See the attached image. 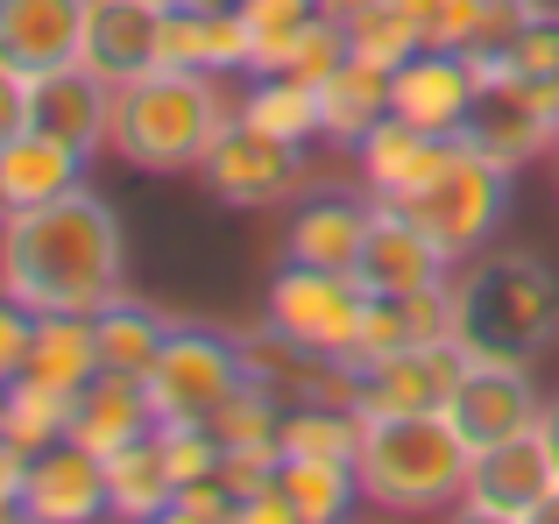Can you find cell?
I'll use <instances>...</instances> for the list:
<instances>
[{
    "instance_id": "obj_1",
    "label": "cell",
    "mask_w": 559,
    "mask_h": 524,
    "mask_svg": "<svg viewBox=\"0 0 559 524\" xmlns=\"http://www.w3.org/2000/svg\"><path fill=\"white\" fill-rule=\"evenodd\" d=\"M128 284V235L121 213L71 184L50 206H28L0 221V290L28 312H99Z\"/></svg>"
},
{
    "instance_id": "obj_2",
    "label": "cell",
    "mask_w": 559,
    "mask_h": 524,
    "mask_svg": "<svg viewBox=\"0 0 559 524\" xmlns=\"http://www.w3.org/2000/svg\"><path fill=\"white\" fill-rule=\"evenodd\" d=\"M453 341L467 361H524L559 341V276L538 255H467L453 276Z\"/></svg>"
},
{
    "instance_id": "obj_3",
    "label": "cell",
    "mask_w": 559,
    "mask_h": 524,
    "mask_svg": "<svg viewBox=\"0 0 559 524\" xmlns=\"http://www.w3.org/2000/svg\"><path fill=\"white\" fill-rule=\"evenodd\" d=\"M227 93H219V71H142V79L121 85L114 99V135L107 150L121 156L128 170H150V178H170V170H199L213 135L227 128Z\"/></svg>"
},
{
    "instance_id": "obj_4",
    "label": "cell",
    "mask_w": 559,
    "mask_h": 524,
    "mask_svg": "<svg viewBox=\"0 0 559 524\" xmlns=\"http://www.w3.org/2000/svg\"><path fill=\"white\" fill-rule=\"evenodd\" d=\"M467 461L475 446L453 432L447 412H418V418H361V497L390 517H425L461 503L467 489Z\"/></svg>"
},
{
    "instance_id": "obj_5",
    "label": "cell",
    "mask_w": 559,
    "mask_h": 524,
    "mask_svg": "<svg viewBox=\"0 0 559 524\" xmlns=\"http://www.w3.org/2000/svg\"><path fill=\"white\" fill-rule=\"evenodd\" d=\"M390 206H404L411 221H418L453 262H467V255L489 249V235L503 227V213H510V170H503V164H489L481 150H467V142L453 135L447 170H439L425 192L390 199Z\"/></svg>"
},
{
    "instance_id": "obj_6",
    "label": "cell",
    "mask_w": 559,
    "mask_h": 524,
    "mask_svg": "<svg viewBox=\"0 0 559 524\" xmlns=\"http://www.w3.org/2000/svg\"><path fill=\"white\" fill-rule=\"evenodd\" d=\"M361 312H369V290L341 270H312V262H284L270 284V305H262V319L312 361H355Z\"/></svg>"
},
{
    "instance_id": "obj_7",
    "label": "cell",
    "mask_w": 559,
    "mask_h": 524,
    "mask_svg": "<svg viewBox=\"0 0 559 524\" xmlns=\"http://www.w3.org/2000/svg\"><path fill=\"white\" fill-rule=\"evenodd\" d=\"M241 383H248L241 341H219V333H205V326H170L156 369L142 376L156 426H213L219 404H227Z\"/></svg>"
},
{
    "instance_id": "obj_8",
    "label": "cell",
    "mask_w": 559,
    "mask_h": 524,
    "mask_svg": "<svg viewBox=\"0 0 559 524\" xmlns=\"http://www.w3.org/2000/svg\"><path fill=\"white\" fill-rule=\"evenodd\" d=\"M552 475H559V461H552V446H546L538 426L518 432V440L475 446L467 489H461V517H475V524H538Z\"/></svg>"
},
{
    "instance_id": "obj_9",
    "label": "cell",
    "mask_w": 559,
    "mask_h": 524,
    "mask_svg": "<svg viewBox=\"0 0 559 524\" xmlns=\"http://www.w3.org/2000/svg\"><path fill=\"white\" fill-rule=\"evenodd\" d=\"M199 178L213 184L219 206H241V213L284 206V199L305 184V142H276V135H262V128H248L241 114H234V121L213 135Z\"/></svg>"
},
{
    "instance_id": "obj_10",
    "label": "cell",
    "mask_w": 559,
    "mask_h": 524,
    "mask_svg": "<svg viewBox=\"0 0 559 524\" xmlns=\"http://www.w3.org/2000/svg\"><path fill=\"white\" fill-rule=\"evenodd\" d=\"M467 376V347L461 341H432V347H396L382 361H361V418H418V412H447L453 390Z\"/></svg>"
},
{
    "instance_id": "obj_11",
    "label": "cell",
    "mask_w": 559,
    "mask_h": 524,
    "mask_svg": "<svg viewBox=\"0 0 559 524\" xmlns=\"http://www.w3.org/2000/svg\"><path fill=\"white\" fill-rule=\"evenodd\" d=\"M355 284L369 298H404V290H439L453 284V255L411 221L404 206L376 199V227H369V249L355 262Z\"/></svg>"
},
{
    "instance_id": "obj_12",
    "label": "cell",
    "mask_w": 559,
    "mask_h": 524,
    "mask_svg": "<svg viewBox=\"0 0 559 524\" xmlns=\"http://www.w3.org/2000/svg\"><path fill=\"white\" fill-rule=\"evenodd\" d=\"M447 418H453V432H461L467 446H496V440L532 432L538 418H546V404H538L532 369H524V361H467V376H461V390H453Z\"/></svg>"
},
{
    "instance_id": "obj_13",
    "label": "cell",
    "mask_w": 559,
    "mask_h": 524,
    "mask_svg": "<svg viewBox=\"0 0 559 524\" xmlns=\"http://www.w3.org/2000/svg\"><path fill=\"white\" fill-rule=\"evenodd\" d=\"M22 517L28 524H93V517H107V454H93L85 440H57V446H43V454H28Z\"/></svg>"
},
{
    "instance_id": "obj_14",
    "label": "cell",
    "mask_w": 559,
    "mask_h": 524,
    "mask_svg": "<svg viewBox=\"0 0 559 524\" xmlns=\"http://www.w3.org/2000/svg\"><path fill=\"white\" fill-rule=\"evenodd\" d=\"M114 99H121V85H107L93 64H57L43 71V79H28V128H43V135H64L71 150H107L114 135Z\"/></svg>"
},
{
    "instance_id": "obj_15",
    "label": "cell",
    "mask_w": 559,
    "mask_h": 524,
    "mask_svg": "<svg viewBox=\"0 0 559 524\" xmlns=\"http://www.w3.org/2000/svg\"><path fill=\"white\" fill-rule=\"evenodd\" d=\"M475 99L481 85H475L467 50H411L390 71V114H404L411 128H432V135H461Z\"/></svg>"
},
{
    "instance_id": "obj_16",
    "label": "cell",
    "mask_w": 559,
    "mask_h": 524,
    "mask_svg": "<svg viewBox=\"0 0 559 524\" xmlns=\"http://www.w3.org/2000/svg\"><path fill=\"white\" fill-rule=\"evenodd\" d=\"M93 0H0V71L43 79L85 50Z\"/></svg>"
},
{
    "instance_id": "obj_17",
    "label": "cell",
    "mask_w": 559,
    "mask_h": 524,
    "mask_svg": "<svg viewBox=\"0 0 559 524\" xmlns=\"http://www.w3.org/2000/svg\"><path fill=\"white\" fill-rule=\"evenodd\" d=\"M164 14H170V0H93L79 64H93L107 85H128V79H142V71H156Z\"/></svg>"
},
{
    "instance_id": "obj_18",
    "label": "cell",
    "mask_w": 559,
    "mask_h": 524,
    "mask_svg": "<svg viewBox=\"0 0 559 524\" xmlns=\"http://www.w3.org/2000/svg\"><path fill=\"white\" fill-rule=\"evenodd\" d=\"M355 150H361V178H369L376 199H411L447 170L453 135H432V128H411L404 114H390V121H376Z\"/></svg>"
},
{
    "instance_id": "obj_19",
    "label": "cell",
    "mask_w": 559,
    "mask_h": 524,
    "mask_svg": "<svg viewBox=\"0 0 559 524\" xmlns=\"http://www.w3.org/2000/svg\"><path fill=\"white\" fill-rule=\"evenodd\" d=\"M85 164H93V156L71 150L64 135L22 128V135L0 150V221H8V213H28V206L64 199L71 184H85Z\"/></svg>"
},
{
    "instance_id": "obj_20",
    "label": "cell",
    "mask_w": 559,
    "mask_h": 524,
    "mask_svg": "<svg viewBox=\"0 0 559 524\" xmlns=\"http://www.w3.org/2000/svg\"><path fill=\"white\" fill-rule=\"evenodd\" d=\"M369 227H376V192H369V199L319 192L312 206H298V221H290L284 262H312V270H341V276H355L361 249H369Z\"/></svg>"
},
{
    "instance_id": "obj_21",
    "label": "cell",
    "mask_w": 559,
    "mask_h": 524,
    "mask_svg": "<svg viewBox=\"0 0 559 524\" xmlns=\"http://www.w3.org/2000/svg\"><path fill=\"white\" fill-rule=\"evenodd\" d=\"M432 341H453V284L404 290V298H369L361 341H355V369L396 355V347H432Z\"/></svg>"
},
{
    "instance_id": "obj_22",
    "label": "cell",
    "mask_w": 559,
    "mask_h": 524,
    "mask_svg": "<svg viewBox=\"0 0 559 524\" xmlns=\"http://www.w3.org/2000/svg\"><path fill=\"white\" fill-rule=\"evenodd\" d=\"M461 142H467V150H481L489 164L518 170V164H532L538 150H559V128L538 107H524L510 85H489V93L475 99V114L461 121Z\"/></svg>"
},
{
    "instance_id": "obj_23",
    "label": "cell",
    "mask_w": 559,
    "mask_h": 524,
    "mask_svg": "<svg viewBox=\"0 0 559 524\" xmlns=\"http://www.w3.org/2000/svg\"><path fill=\"white\" fill-rule=\"evenodd\" d=\"M156 432V412H150V390L135 376H107L99 369L93 383L79 390V418H71V440H85L93 454H114V446Z\"/></svg>"
},
{
    "instance_id": "obj_24",
    "label": "cell",
    "mask_w": 559,
    "mask_h": 524,
    "mask_svg": "<svg viewBox=\"0 0 559 524\" xmlns=\"http://www.w3.org/2000/svg\"><path fill=\"white\" fill-rule=\"evenodd\" d=\"M170 497H178V483H170V461L156 446V432H142V440L107 454V517L156 524V517H170Z\"/></svg>"
},
{
    "instance_id": "obj_25",
    "label": "cell",
    "mask_w": 559,
    "mask_h": 524,
    "mask_svg": "<svg viewBox=\"0 0 559 524\" xmlns=\"http://www.w3.org/2000/svg\"><path fill=\"white\" fill-rule=\"evenodd\" d=\"M319 114H326L333 142H361L376 121H390V71L347 50L341 64L319 79Z\"/></svg>"
},
{
    "instance_id": "obj_26",
    "label": "cell",
    "mask_w": 559,
    "mask_h": 524,
    "mask_svg": "<svg viewBox=\"0 0 559 524\" xmlns=\"http://www.w3.org/2000/svg\"><path fill=\"white\" fill-rule=\"evenodd\" d=\"M276 497H284L290 524H341L361 497V475L355 461H276Z\"/></svg>"
},
{
    "instance_id": "obj_27",
    "label": "cell",
    "mask_w": 559,
    "mask_h": 524,
    "mask_svg": "<svg viewBox=\"0 0 559 524\" xmlns=\"http://www.w3.org/2000/svg\"><path fill=\"white\" fill-rule=\"evenodd\" d=\"M496 85H510L524 107H538V114L559 128V14H552V8H538L532 22L510 36L503 79H496ZM481 93H489V85H481Z\"/></svg>"
},
{
    "instance_id": "obj_28",
    "label": "cell",
    "mask_w": 559,
    "mask_h": 524,
    "mask_svg": "<svg viewBox=\"0 0 559 524\" xmlns=\"http://www.w3.org/2000/svg\"><path fill=\"white\" fill-rule=\"evenodd\" d=\"M57 390H85L99 376V326L93 312H36V347H28V369Z\"/></svg>"
},
{
    "instance_id": "obj_29",
    "label": "cell",
    "mask_w": 559,
    "mask_h": 524,
    "mask_svg": "<svg viewBox=\"0 0 559 524\" xmlns=\"http://www.w3.org/2000/svg\"><path fill=\"white\" fill-rule=\"evenodd\" d=\"M93 326H99V369L107 376H135V383L156 369V355H164V341H170V319L150 312V305H135L128 290L114 305H99Z\"/></svg>"
},
{
    "instance_id": "obj_30",
    "label": "cell",
    "mask_w": 559,
    "mask_h": 524,
    "mask_svg": "<svg viewBox=\"0 0 559 524\" xmlns=\"http://www.w3.org/2000/svg\"><path fill=\"white\" fill-rule=\"evenodd\" d=\"M241 121L262 128V135H276V142H312V135H326L319 85L284 79V71H255V85L241 93Z\"/></svg>"
},
{
    "instance_id": "obj_31",
    "label": "cell",
    "mask_w": 559,
    "mask_h": 524,
    "mask_svg": "<svg viewBox=\"0 0 559 524\" xmlns=\"http://www.w3.org/2000/svg\"><path fill=\"white\" fill-rule=\"evenodd\" d=\"M0 418H8V440L22 446V454H43V446L71 440V418H79V390H57V383H43V376H8Z\"/></svg>"
},
{
    "instance_id": "obj_32",
    "label": "cell",
    "mask_w": 559,
    "mask_h": 524,
    "mask_svg": "<svg viewBox=\"0 0 559 524\" xmlns=\"http://www.w3.org/2000/svg\"><path fill=\"white\" fill-rule=\"evenodd\" d=\"M276 454L284 461H355L361 454V412H341V404H312L284 412V432H276Z\"/></svg>"
},
{
    "instance_id": "obj_33",
    "label": "cell",
    "mask_w": 559,
    "mask_h": 524,
    "mask_svg": "<svg viewBox=\"0 0 559 524\" xmlns=\"http://www.w3.org/2000/svg\"><path fill=\"white\" fill-rule=\"evenodd\" d=\"M341 28H347V50L382 64V71H396L411 50H418V28H411L404 0H361V8L341 14Z\"/></svg>"
},
{
    "instance_id": "obj_34",
    "label": "cell",
    "mask_w": 559,
    "mask_h": 524,
    "mask_svg": "<svg viewBox=\"0 0 559 524\" xmlns=\"http://www.w3.org/2000/svg\"><path fill=\"white\" fill-rule=\"evenodd\" d=\"M219 446L227 454H276V432H284V404H276L270 383H241L213 418Z\"/></svg>"
},
{
    "instance_id": "obj_35",
    "label": "cell",
    "mask_w": 559,
    "mask_h": 524,
    "mask_svg": "<svg viewBox=\"0 0 559 524\" xmlns=\"http://www.w3.org/2000/svg\"><path fill=\"white\" fill-rule=\"evenodd\" d=\"M156 64H170V71H213V8H178V0H170Z\"/></svg>"
},
{
    "instance_id": "obj_36",
    "label": "cell",
    "mask_w": 559,
    "mask_h": 524,
    "mask_svg": "<svg viewBox=\"0 0 559 524\" xmlns=\"http://www.w3.org/2000/svg\"><path fill=\"white\" fill-rule=\"evenodd\" d=\"M156 446H164L170 461V483H205V475H219V461H227V446H219L213 426H156Z\"/></svg>"
},
{
    "instance_id": "obj_37",
    "label": "cell",
    "mask_w": 559,
    "mask_h": 524,
    "mask_svg": "<svg viewBox=\"0 0 559 524\" xmlns=\"http://www.w3.org/2000/svg\"><path fill=\"white\" fill-rule=\"evenodd\" d=\"M164 524H241V497H234L219 475H205V483H185L178 497H170Z\"/></svg>"
},
{
    "instance_id": "obj_38",
    "label": "cell",
    "mask_w": 559,
    "mask_h": 524,
    "mask_svg": "<svg viewBox=\"0 0 559 524\" xmlns=\"http://www.w3.org/2000/svg\"><path fill=\"white\" fill-rule=\"evenodd\" d=\"M28 347H36V312L14 305L8 290H0V383L28 369Z\"/></svg>"
},
{
    "instance_id": "obj_39",
    "label": "cell",
    "mask_w": 559,
    "mask_h": 524,
    "mask_svg": "<svg viewBox=\"0 0 559 524\" xmlns=\"http://www.w3.org/2000/svg\"><path fill=\"white\" fill-rule=\"evenodd\" d=\"M234 8L255 22V36L262 28H290V22H312V14H326V0H234Z\"/></svg>"
},
{
    "instance_id": "obj_40",
    "label": "cell",
    "mask_w": 559,
    "mask_h": 524,
    "mask_svg": "<svg viewBox=\"0 0 559 524\" xmlns=\"http://www.w3.org/2000/svg\"><path fill=\"white\" fill-rule=\"evenodd\" d=\"M28 128V79H14V71H0V150H8L14 135Z\"/></svg>"
},
{
    "instance_id": "obj_41",
    "label": "cell",
    "mask_w": 559,
    "mask_h": 524,
    "mask_svg": "<svg viewBox=\"0 0 559 524\" xmlns=\"http://www.w3.org/2000/svg\"><path fill=\"white\" fill-rule=\"evenodd\" d=\"M538 432H546V446H552V461H559V397L546 404V418H538Z\"/></svg>"
},
{
    "instance_id": "obj_42",
    "label": "cell",
    "mask_w": 559,
    "mask_h": 524,
    "mask_svg": "<svg viewBox=\"0 0 559 524\" xmlns=\"http://www.w3.org/2000/svg\"><path fill=\"white\" fill-rule=\"evenodd\" d=\"M178 8H234V0H178Z\"/></svg>"
},
{
    "instance_id": "obj_43",
    "label": "cell",
    "mask_w": 559,
    "mask_h": 524,
    "mask_svg": "<svg viewBox=\"0 0 559 524\" xmlns=\"http://www.w3.org/2000/svg\"><path fill=\"white\" fill-rule=\"evenodd\" d=\"M347 8H361V0H326V14H347Z\"/></svg>"
},
{
    "instance_id": "obj_44",
    "label": "cell",
    "mask_w": 559,
    "mask_h": 524,
    "mask_svg": "<svg viewBox=\"0 0 559 524\" xmlns=\"http://www.w3.org/2000/svg\"><path fill=\"white\" fill-rule=\"evenodd\" d=\"M0 397H8V383H0ZM0 440H8V418H0Z\"/></svg>"
}]
</instances>
